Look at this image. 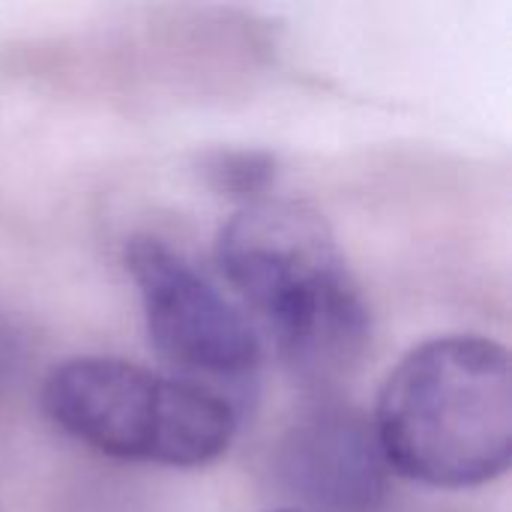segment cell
Returning a JSON list of instances; mask_svg holds the SVG:
<instances>
[{"instance_id":"obj_1","label":"cell","mask_w":512,"mask_h":512,"mask_svg":"<svg viewBox=\"0 0 512 512\" xmlns=\"http://www.w3.org/2000/svg\"><path fill=\"white\" fill-rule=\"evenodd\" d=\"M216 264L243 312L306 384H336L363 360L372 318L327 219L291 198H258L222 225Z\"/></svg>"},{"instance_id":"obj_7","label":"cell","mask_w":512,"mask_h":512,"mask_svg":"<svg viewBox=\"0 0 512 512\" xmlns=\"http://www.w3.org/2000/svg\"><path fill=\"white\" fill-rule=\"evenodd\" d=\"M273 512H303V510H273Z\"/></svg>"},{"instance_id":"obj_2","label":"cell","mask_w":512,"mask_h":512,"mask_svg":"<svg viewBox=\"0 0 512 512\" xmlns=\"http://www.w3.org/2000/svg\"><path fill=\"white\" fill-rule=\"evenodd\" d=\"M372 429L390 471L432 489L498 480L512 459L510 351L483 336H441L387 375Z\"/></svg>"},{"instance_id":"obj_4","label":"cell","mask_w":512,"mask_h":512,"mask_svg":"<svg viewBox=\"0 0 512 512\" xmlns=\"http://www.w3.org/2000/svg\"><path fill=\"white\" fill-rule=\"evenodd\" d=\"M123 261L141 297L150 345L183 372V381L222 393L219 384L243 387L255 378L264 360L261 336L204 270L150 234L132 237Z\"/></svg>"},{"instance_id":"obj_5","label":"cell","mask_w":512,"mask_h":512,"mask_svg":"<svg viewBox=\"0 0 512 512\" xmlns=\"http://www.w3.org/2000/svg\"><path fill=\"white\" fill-rule=\"evenodd\" d=\"M276 471L291 498L321 512H372L390 477L372 420L348 405L306 411L285 432Z\"/></svg>"},{"instance_id":"obj_3","label":"cell","mask_w":512,"mask_h":512,"mask_svg":"<svg viewBox=\"0 0 512 512\" xmlns=\"http://www.w3.org/2000/svg\"><path fill=\"white\" fill-rule=\"evenodd\" d=\"M42 411L99 456L159 468H204L237 435L228 396L117 357L54 366L42 381Z\"/></svg>"},{"instance_id":"obj_6","label":"cell","mask_w":512,"mask_h":512,"mask_svg":"<svg viewBox=\"0 0 512 512\" xmlns=\"http://www.w3.org/2000/svg\"><path fill=\"white\" fill-rule=\"evenodd\" d=\"M204 171L222 195L252 204L270 195L276 159L264 150H219L204 162Z\"/></svg>"}]
</instances>
